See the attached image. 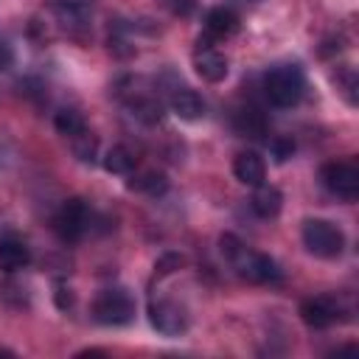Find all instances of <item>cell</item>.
Instances as JSON below:
<instances>
[{
	"label": "cell",
	"instance_id": "cell-22",
	"mask_svg": "<svg viewBox=\"0 0 359 359\" xmlns=\"http://www.w3.org/2000/svg\"><path fill=\"white\" fill-rule=\"evenodd\" d=\"M269 149H272L275 163H286V160L294 154V143H292V137H275V140L269 143Z\"/></svg>",
	"mask_w": 359,
	"mask_h": 359
},
{
	"label": "cell",
	"instance_id": "cell-11",
	"mask_svg": "<svg viewBox=\"0 0 359 359\" xmlns=\"http://www.w3.org/2000/svg\"><path fill=\"white\" fill-rule=\"evenodd\" d=\"M238 25H241V20H238V14H236L233 8L216 6V8H210V11L205 14V34L213 36V39H227V36H233V34L238 31Z\"/></svg>",
	"mask_w": 359,
	"mask_h": 359
},
{
	"label": "cell",
	"instance_id": "cell-25",
	"mask_svg": "<svg viewBox=\"0 0 359 359\" xmlns=\"http://www.w3.org/2000/svg\"><path fill=\"white\" fill-rule=\"evenodd\" d=\"M171 8H174L177 14H188V11L194 8V0H171Z\"/></svg>",
	"mask_w": 359,
	"mask_h": 359
},
{
	"label": "cell",
	"instance_id": "cell-20",
	"mask_svg": "<svg viewBox=\"0 0 359 359\" xmlns=\"http://www.w3.org/2000/svg\"><path fill=\"white\" fill-rule=\"evenodd\" d=\"M70 149H73V154H76L81 163H95V154H98V137H95L90 129H81L79 135L70 137Z\"/></svg>",
	"mask_w": 359,
	"mask_h": 359
},
{
	"label": "cell",
	"instance_id": "cell-15",
	"mask_svg": "<svg viewBox=\"0 0 359 359\" xmlns=\"http://www.w3.org/2000/svg\"><path fill=\"white\" fill-rule=\"evenodd\" d=\"M135 163H137V157H135L126 146H112V149H107L104 157H101V165H104L109 174H121V177L132 174Z\"/></svg>",
	"mask_w": 359,
	"mask_h": 359
},
{
	"label": "cell",
	"instance_id": "cell-23",
	"mask_svg": "<svg viewBox=\"0 0 359 359\" xmlns=\"http://www.w3.org/2000/svg\"><path fill=\"white\" fill-rule=\"evenodd\" d=\"M53 300H56V306H59V309H70V306H73V292H70L65 283H56Z\"/></svg>",
	"mask_w": 359,
	"mask_h": 359
},
{
	"label": "cell",
	"instance_id": "cell-21",
	"mask_svg": "<svg viewBox=\"0 0 359 359\" xmlns=\"http://www.w3.org/2000/svg\"><path fill=\"white\" fill-rule=\"evenodd\" d=\"M182 264H185L182 255H177V252H165V255L154 264V275H157V278H165V275H171L174 269H180Z\"/></svg>",
	"mask_w": 359,
	"mask_h": 359
},
{
	"label": "cell",
	"instance_id": "cell-12",
	"mask_svg": "<svg viewBox=\"0 0 359 359\" xmlns=\"http://www.w3.org/2000/svg\"><path fill=\"white\" fill-rule=\"evenodd\" d=\"M171 112L180 118V121H199L205 115V101L196 90L191 87H180L171 93Z\"/></svg>",
	"mask_w": 359,
	"mask_h": 359
},
{
	"label": "cell",
	"instance_id": "cell-7",
	"mask_svg": "<svg viewBox=\"0 0 359 359\" xmlns=\"http://www.w3.org/2000/svg\"><path fill=\"white\" fill-rule=\"evenodd\" d=\"M149 323L163 337H180L188 328V314L174 300H151L149 303Z\"/></svg>",
	"mask_w": 359,
	"mask_h": 359
},
{
	"label": "cell",
	"instance_id": "cell-3",
	"mask_svg": "<svg viewBox=\"0 0 359 359\" xmlns=\"http://www.w3.org/2000/svg\"><path fill=\"white\" fill-rule=\"evenodd\" d=\"M93 317L101 325H129L135 320V297L123 286L101 289L93 300Z\"/></svg>",
	"mask_w": 359,
	"mask_h": 359
},
{
	"label": "cell",
	"instance_id": "cell-1",
	"mask_svg": "<svg viewBox=\"0 0 359 359\" xmlns=\"http://www.w3.org/2000/svg\"><path fill=\"white\" fill-rule=\"evenodd\" d=\"M219 250H222V255L233 264V269H236L241 278H247L250 283H278V280L283 278L280 266H278L269 255L244 247V241L236 238L233 233H224V236L219 238Z\"/></svg>",
	"mask_w": 359,
	"mask_h": 359
},
{
	"label": "cell",
	"instance_id": "cell-4",
	"mask_svg": "<svg viewBox=\"0 0 359 359\" xmlns=\"http://www.w3.org/2000/svg\"><path fill=\"white\" fill-rule=\"evenodd\" d=\"M303 244L317 258H339L345 250V233L328 219H306Z\"/></svg>",
	"mask_w": 359,
	"mask_h": 359
},
{
	"label": "cell",
	"instance_id": "cell-9",
	"mask_svg": "<svg viewBox=\"0 0 359 359\" xmlns=\"http://www.w3.org/2000/svg\"><path fill=\"white\" fill-rule=\"evenodd\" d=\"M194 70H196V76L202 79V81H210V84H219V81H224L227 79V59H224V53H219V50H213V48H199L196 53H194Z\"/></svg>",
	"mask_w": 359,
	"mask_h": 359
},
{
	"label": "cell",
	"instance_id": "cell-19",
	"mask_svg": "<svg viewBox=\"0 0 359 359\" xmlns=\"http://www.w3.org/2000/svg\"><path fill=\"white\" fill-rule=\"evenodd\" d=\"M53 126H56V132L65 135V137H73V135H79L81 129H87L84 115H81L79 109H67V107L53 115Z\"/></svg>",
	"mask_w": 359,
	"mask_h": 359
},
{
	"label": "cell",
	"instance_id": "cell-5",
	"mask_svg": "<svg viewBox=\"0 0 359 359\" xmlns=\"http://www.w3.org/2000/svg\"><path fill=\"white\" fill-rule=\"evenodd\" d=\"M320 180H323V185H325L334 196H339V199L353 202V199L359 196V168H356L353 163H348V160L325 163V165L320 168Z\"/></svg>",
	"mask_w": 359,
	"mask_h": 359
},
{
	"label": "cell",
	"instance_id": "cell-24",
	"mask_svg": "<svg viewBox=\"0 0 359 359\" xmlns=\"http://www.w3.org/2000/svg\"><path fill=\"white\" fill-rule=\"evenodd\" d=\"M11 62H14V53H11V48H8L6 42H0V70H6Z\"/></svg>",
	"mask_w": 359,
	"mask_h": 359
},
{
	"label": "cell",
	"instance_id": "cell-2",
	"mask_svg": "<svg viewBox=\"0 0 359 359\" xmlns=\"http://www.w3.org/2000/svg\"><path fill=\"white\" fill-rule=\"evenodd\" d=\"M306 76L300 65H275L264 76V93L275 107H294L303 98Z\"/></svg>",
	"mask_w": 359,
	"mask_h": 359
},
{
	"label": "cell",
	"instance_id": "cell-17",
	"mask_svg": "<svg viewBox=\"0 0 359 359\" xmlns=\"http://www.w3.org/2000/svg\"><path fill=\"white\" fill-rule=\"evenodd\" d=\"M126 188H129V191L149 194V196H160V194H165L168 180H165V174H160V171H146V174H140V177H132V180L126 182Z\"/></svg>",
	"mask_w": 359,
	"mask_h": 359
},
{
	"label": "cell",
	"instance_id": "cell-8",
	"mask_svg": "<svg viewBox=\"0 0 359 359\" xmlns=\"http://www.w3.org/2000/svg\"><path fill=\"white\" fill-rule=\"evenodd\" d=\"M342 309L337 303V297H328V294H317V297H309L300 303V317L309 328H328L339 320Z\"/></svg>",
	"mask_w": 359,
	"mask_h": 359
},
{
	"label": "cell",
	"instance_id": "cell-18",
	"mask_svg": "<svg viewBox=\"0 0 359 359\" xmlns=\"http://www.w3.org/2000/svg\"><path fill=\"white\" fill-rule=\"evenodd\" d=\"M236 129H238L241 135H247V137H261V135L266 132V121H264L261 109L247 107V109H241V112L236 115Z\"/></svg>",
	"mask_w": 359,
	"mask_h": 359
},
{
	"label": "cell",
	"instance_id": "cell-16",
	"mask_svg": "<svg viewBox=\"0 0 359 359\" xmlns=\"http://www.w3.org/2000/svg\"><path fill=\"white\" fill-rule=\"evenodd\" d=\"M132 115H135L140 123L154 126V123L163 121L165 112H163V104H160L157 98H151V95H140V98L132 101Z\"/></svg>",
	"mask_w": 359,
	"mask_h": 359
},
{
	"label": "cell",
	"instance_id": "cell-6",
	"mask_svg": "<svg viewBox=\"0 0 359 359\" xmlns=\"http://www.w3.org/2000/svg\"><path fill=\"white\" fill-rule=\"evenodd\" d=\"M87 224H90V208H87V202L79 199V196L65 199L62 208H59L56 216H53V230H56V236H59L62 241H79V238L84 236Z\"/></svg>",
	"mask_w": 359,
	"mask_h": 359
},
{
	"label": "cell",
	"instance_id": "cell-14",
	"mask_svg": "<svg viewBox=\"0 0 359 359\" xmlns=\"http://www.w3.org/2000/svg\"><path fill=\"white\" fill-rule=\"evenodd\" d=\"M250 205H252L255 216H261V219H275V216L280 213V208H283V194H280L275 185L261 182V185H255V194H252Z\"/></svg>",
	"mask_w": 359,
	"mask_h": 359
},
{
	"label": "cell",
	"instance_id": "cell-10",
	"mask_svg": "<svg viewBox=\"0 0 359 359\" xmlns=\"http://www.w3.org/2000/svg\"><path fill=\"white\" fill-rule=\"evenodd\" d=\"M233 174H236V180L241 185L255 188V185H261L266 180V163H264V157L258 151H241L233 160Z\"/></svg>",
	"mask_w": 359,
	"mask_h": 359
},
{
	"label": "cell",
	"instance_id": "cell-13",
	"mask_svg": "<svg viewBox=\"0 0 359 359\" xmlns=\"http://www.w3.org/2000/svg\"><path fill=\"white\" fill-rule=\"evenodd\" d=\"M31 264V250L22 238H14V236H6L0 238V269L6 272H20Z\"/></svg>",
	"mask_w": 359,
	"mask_h": 359
}]
</instances>
